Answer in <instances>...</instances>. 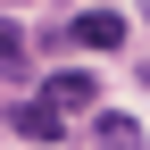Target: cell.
Wrapping results in <instances>:
<instances>
[{"label": "cell", "instance_id": "5", "mask_svg": "<svg viewBox=\"0 0 150 150\" xmlns=\"http://www.w3.org/2000/svg\"><path fill=\"white\" fill-rule=\"evenodd\" d=\"M0 67H25V25L0 17Z\"/></svg>", "mask_w": 150, "mask_h": 150}, {"label": "cell", "instance_id": "4", "mask_svg": "<svg viewBox=\"0 0 150 150\" xmlns=\"http://www.w3.org/2000/svg\"><path fill=\"white\" fill-rule=\"evenodd\" d=\"M92 142L100 150H142V125L125 117V108H92Z\"/></svg>", "mask_w": 150, "mask_h": 150}, {"label": "cell", "instance_id": "3", "mask_svg": "<svg viewBox=\"0 0 150 150\" xmlns=\"http://www.w3.org/2000/svg\"><path fill=\"white\" fill-rule=\"evenodd\" d=\"M8 125H17V134H25V142H42V150H50V142L67 134V117H59V108H50V100H25V108H8Z\"/></svg>", "mask_w": 150, "mask_h": 150}, {"label": "cell", "instance_id": "6", "mask_svg": "<svg viewBox=\"0 0 150 150\" xmlns=\"http://www.w3.org/2000/svg\"><path fill=\"white\" fill-rule=\"evenodd\" d=\"M142 17H150V0H142Z\"/></svg>", "mask_w": 150, "mask_h": 150}, {"label": "cell", "instance_id": "1", "mask_svg": "<svg viewBox=\"0 0 150 150\" xmlns=\"http://www.w3.org/2000/svg\"><path fill=\"white\" fill-rule=\"evenodd\" d=\"M67 42H75V50H125V17H117V8H83V17L67 25Z\"/></svg>", "mask_w": 150, "mask_h": 150}, {"label": "cell", "instance_id": "2", "mask_svg": "<svg viewBox=\"0 0 150 150\" xmlns=\"http://www.w3.org/2000/svg\"><path fill=\"white\" fill-rule=\"evenodd\" d=\"M42 100L59 108V117H75V108H92V100H100V83H92L83 67H59V75H50V83H42Z\"/></svg>", "mask_w": 150, "mask_h": 150}]
</instances>
